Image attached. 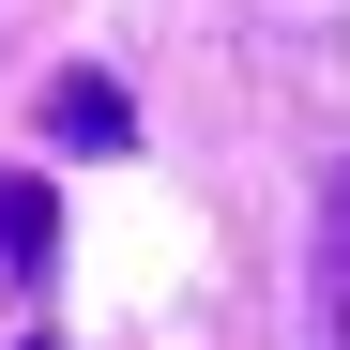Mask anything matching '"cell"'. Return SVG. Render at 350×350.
<instances>
[{
  "label": "cell",
  "instance_id": "3957f363",
  "mask_svg": "<svg viewBox=\"0 0 350 350\" xmlns=\"http://www.w3.org/2000/svg\"><path fill=\"white\" fill-rule=\"evenodd\" d=\"M0 259L46 274V183H0Z\"/></svg>",
  "mask_w": 350,
  "mask_h": 350
},
{
  "label": "cell",
  "instance_id": "6da1fadb",
  "mask_svg": "<svg viewBox=\"0 0 350 350\" xmlns=\"http://www.w3.org/2000/svg\"><path fill=\"white\" fill-rule=\"evenodd\" d=\"M46 137H62V152H122V137H137V107L107 92V77H46Z\"/></svg>",
  "mask_w": 350,
  "mask_h": 350
},
{
  "label": "cell",
  "instance_id": "7a4b0ae2",
  "mask_svg": "<svg viewBox=\"0 0 350 350\" xmlns=\"http://www.w3.org/2000/svg\"><path fill=\"white\" fill-rule=\"evenodd\" d=\"M305 305H320V350H350V167L320 183V289Z\"/></svg>",
  "mask_w": 350,
  "mask_h": 350
}]
</instances>
